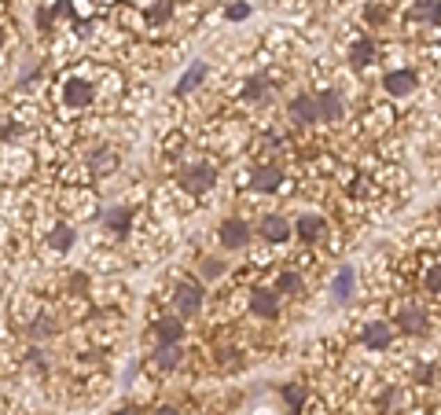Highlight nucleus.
Returning <instances> with one entry per match:
<instances>
[{
    "label": "nucleus",
    "mask_w": 441,
    "mask_h": 415,
    "mask_svg": "<svg viewBox=\"0 0 441 415\" xmlns=\"http://www.w3.org/2000/svg\"><path fill=\"white\" fill-rule=\"evenodd\" d=\"M217 239H220V246H225V250H243V246L250 243V225H246V220H239V217H232V220H225V225H220Z\"/></svg>",
    "instance_id": "nucleus-1"
},
{
    "label": "nucleus",
    "mask_w": 441,
    "mask_h": 415,
    "mask_svg": "<svg viewBox=\"0 0 441 415\" xmlns=\"http://www.w3.org/2000/svg\"><path fill=\"white\" fill-rule=\"evenodd\" d=\"M214 165H191V170H184V180H180V184H184L191 195H202V191H210L214 188Z\"/></svg>",
    "instance_id": "nucleus-2"
},
{
    "label": "nucleus",
    "mask_w": 441,
    "mask_h": 415,
    "mask_svg": "<svg viewBox=\"0 0 441 415\" xmlns=\"http://www.w3.org/2000/svg\"><path fill=\"white\" fill-rule=\"evenodd\" d=\"M257 236L268 239V243H283V239H291V225L280 213H265L262 225H257Z\"/></svg>",
    "instance_id": "nucleus-3"
},
{
    "label": "nucleus",
    "mask_w": 441,
    "mask_h": 415,
    "mask_svg": "<svg viewBox=\"0 0 441 415\" xmlns=\"http://www.w3.org/2000/svg\"><path fill=\"white\" fill-rule=\"evenodd\" d=\"M250 313L262 316V320L280 316V294H272V291H254V294H250Z\"/></svg>",
    "instance_id": "nucleus-4"
},
{
    "label": "nucleus",
    "mask_w": 441,
    "mask_h": 415,
    "mask_svg": "<svg viewBox=\"0 0 441 415\" xmlns=\"http://www.w3.org/2000/svg\"><path fill=\"white\" fill-rule=\"evenodd\" d=\"M397 323H401V331H408V334H426V327H431V320H426L423 309L416 305H405L397 313Z\"/></svg>",
    "instance_id": "nucleus-5"
},
{
    "label": "nucleus",
    "mask_w": 441,
    "mask_h": 415,
    "mask_svg": "<svg viewBox=\"0 0 441 415\" xmlns=\"http://www.w3.org/2000/svg\"><path fill=\"white\" fill-rule=\"evenodd\" d=\"M287 114L298 122V125H309V122H316L320 118V111H316V96H294L291 99V107Z\"/></svg>",
    "instance_id": "nucleus-6"
},
{
    "label": "nucleus",
    "mask_w": 441,
    "mask_h": 415,
    "mask_svg": "<svg viewBox=\"0 0 441 415\" xmlns=\"http://www.w3.org/2000/svg\"><path fill=\"white\" fill-rule=\"evenodd\" d=\"M199 305H202V287L199 283H180L177 287V309L184 316H191V313H199Z\"/></svg>",
    "instance_id": "nucleus-7"
},
{
    "label": "nucleus",
    "mask_w": 441,
    "mask_h": 415,
    "mask_svg": "<svg viewBox=\"0 0 441 415\" xmlns=\"http://www.w3.org/2000/svg\"><path fill=\"white\" fill-rule=\"evenodd\" d=\"M316 111H320V118L323 122H339L342 118V96L339 92H335V88H323V92L316 96Z\"/></svg>",
    "instance_id": "nucleus-8"
},
{
    "label": "nucleus",
    "mask_w": 441,
    "mask_h": 415,
    "mask_svg": "<svg viewBox=\"0 0 441 415\" xmlns=\"http://www.w3.org/2000/svg\"><path fill=\"white\" fill-rule=\"evenodd\" d=\"M386 92L390 96H412V88H416L419 81H416V74L412 70H394V74H386Z\"/></svg>",
    "instance_id": "nucleus-9"
},
{
    "label": "nucleus",
    "mask_w": 441,
    "mask_h": 415,
    "mask_svg": "<svg viewBox=\"0 0 441 415\" xmlns=\"http://www.w3.org/2000/svg\"><path fill=\"white\" fill-rule=\"evenodd\" d=\"M390 339H394L390 323H368V327H364V345L375 349V353H383V349L390 345Z\"/></svg>",
    "instance_id": "nucleus-10"
},
{
    "label": "nucleus",
    "mask_w": 441,
    "mask_h": 415,
    "mask_svg": "<svg viewBox=\"0 0 441 415\" xmlns=\"http://www.w3.org/2000/svg\"><path fill=\"white\" fill-rule=\"evenodd\" d=\"M353 283H357L353 268H349V265H342V268H339V276H335V283H331L335 302H346V298H353Z\"/></svg>",
    "instance_id": "nucleus-11"
},
{
    "label": "nucleus",
    "mask_w": 441,
    "mask_h": 415,
    "mask_svg": "<svg viewBox=\"0 0 441 415\" xmlns=\"http://www.w3.org/2000/svg\"><path fill=\"white\" fill-rule=\"evenodd\" d=\"M154 334H159V342H162V345H177V342H180V334H184V323L173 320V316H166V320L154 323Z\"/></svg>",
    "instance_id": "nucleus-12"
},
{
    "label": "nucleus",
    "mask_w": 441,
    "mask_h": 415,
    "mask_svg": "<svg viewBox=\"0 0 441 415\" xmlns=\"http://www.w3.org/2000/svg\"><path fill=\"white\" fill-rule=\"evenodd\" d=\"M280 184H283V173L276 170V165H265V170H257L254 173V191H280Z\"/></svg>",
    "instance_id": "nucleus-13"
},
{
    "label": "nucleus",
    "mask_w": 441,
    "mask_h": 415,
    "mask_svg": "<svg viewBox=\"0 0 441 415\" xmlns=\"http://www.w3.org/2000/svg\"><path fill=\"white\" fill-rule=\"evenodd\" d=\"M129 220H133V210H129V206H114V210L103 213V225L114 228L118 236H125V231H129Z\"/></svg>",
    "instance_id": "nucleus-14"
},
{
    "label": "nucleus",
    "mask_w": 441,
    "mask_h": 415,
    "mask_svg": "<svg viewBox=\"0 0 441 415\" xmlns=\"http://www.w3.org/2000/svg\"><path fill=\"white\" fill-rule=\"evenodd\" d=\"M67 103L70 107H88V103H93V88H88L85 81H70L67 85Z\"/></svg>",
    "instance_id": "nucleus-15"
},
{
    "label": "nucleus",
    "mask_w": 441,
    "mask_h": 415,
    "mask_svg": "<svg viewBox=\"0 0 441 415\" xmlns=\"http://www.w3.org/2000/svg\"><path fill=\"white\" fill-rule=\"evenodd\" d=\"M320 231H323V220H320L316 213L298 217V236H302L305 243H309V239H320Z\"/></svg>",
    "instance_id": "nucleus-16"
},
{
    "label": "nucleus",
    "mask_w": 441,
    "mask_h": 415,
    "mask_svg": "<svg viewBox=\"0 0 441 415\" xmlns=\"http://www.w3.org/2000/svg\"><path fill=\"white\" fill-rule=\"evenodd\" d=\"M48 246H51V250H70V246H74V228L70 225H56V228H51V236H48Z\"/></svg>",
    "instance_id": "nucleus-17"
},
{
    "label": "nucleus",
    "mask_w": 441,
    "mask_h": 415,
    "mask_svg": "<svg viewBox=\"0 0 441 415\" xmlns=\"http://www.w3.org/2000/svg\"><path fill=\"white\" fill-rule=\"evenodd\" d=\"M154 364H159L162 371L177 368V364H180V349H177V345H162L159 353H154Z\"/></svg>",
    "instance_id": "nucleus-18"
},
{
    "label": "nucleus",
    "mask_w": 441,
    "mask_h": 415,
    "mask_svg": "<svg viewBox=\"0 0 441 415\" xmlns=\"http://www.w3.org/2000/svg\"><path fill=\"white\" fill-rule=\"evenodd\" d=\"M202 77H206V67H202V63H195V67H191L184 77H180V85H177V88H180V92H191V88H199V85H202Z\"/></svg>",
    "instance_id": "nucleus-19"
},
{
    "label": "nucleus",
    "mask_w": 441,
    "mask_h": 415,
    "mask_svg": "<svg viewBox=\"0 0 441 415\" xmlns=\"http://www.w3.org/2000/svg\"><path fill=\"white\" fill-rule=\"evenodd\" d=\"M349 59H353V67H368V63L375 59L371 41H357V44H353V51H349Z\"/></svg>",
    "instance_id": "nucleus-20"
},
{
    "label": "nucleus",
    "mask_w": 441,
    "mask_h": 415,
    "mask_svg": "<svg viewBox=\"0 0 441 415\" xmlns=\"http://www.w3.org/2000/svg\"><path fill=\"white\" fill-rule=\"evenodd\" d=\"M276 294H302V276H294V272H283L276 279Z\"/></svg>",
    "instance_id": "nucleus-21"
},
{
    "label": "nucleus",
    "mask_w": 441,
    "mask_h": 415,
    "mask_svg": "<svg viewBox=\"0 0 441 415\" xmlns=\"http://www.w3.org/2000/svg\"><path fill=\"white\" fill-rule=\"evenodd\" d=\"M416 15L426 19V22H438L441 19V4L438 0H416Z\"/></svg>",
    "instance_id": "nucleus-22"
},
{
    "label": "nucleus",
    "mask_w": 441,
    "mask_h": 415,
    "mask_svg": "<svg viewBox=\"0 0 441 415\" xmlns=\"http://www.w3.org/2000/svg\"><path fill=\"white\" fill-rule=\"evenodd\" d=\"M114 165H118V154H111V151L93 154V170H96V173H111Z\"/></svg>",
    "instance_id": "nucleus-23"
},
{
    "label": "nucleus",
    "mask_w": 441,
    "mask_h": 415,
    "mask_svg": "<svg viewBox=\"0 0 441 415\" xmlns=\"http://www.w3.org/2000/svg\"><path fill=\"white\" fill-rule=\"evenodd\" d=\"M423 279H426V291H431V294H441V265H431Z\"/></svg>",
    "instance_id": "nucleus-24"
},
{
    "label": "nucleus",
    "mask_w": 441,
    "mask_h": 415,
    "mask_svg": "<svg viewBox=\"0 0 441 415\" xmlns=\"http://www.w3.org/2000/svg\"><path fill=\"white\" fill-rule=\"evenodd\" d=\"M220 272H225V265L214 261V257H206V261H202V276H206V279H217Z\"/></svg>",
    "instance_id": "nucleus-25"
},
{
    "label": "nucleus",
    "mask_w": 441,
    "mask_h": 415,
    "mask_svg": "<svg viewBox=\"0 0 441 415\" xmlns=\"http://www.w3.org/2000/svg\"><path fill=\"white\" fill-rule=\"evenodd\" d=\"M246 15H250V4H232V8H228V19H236V22L246 19Z\"/></svg>",
    "instance_id": "nucleus-26"
},
{
    "label": "nucleus",
    "mask_w": 441,
    "mask_h": 415,
    "mask_svg": "<svg viewBox=\"0 0 441 415\" xmlns=\"http://www.w3.org/2000/svg\"><path fill=\"white\" fill-rule=\"evenodd\" d=\"M262 88H265V81H262V77H254V81L246 85V99H257V96H262Z\"/></svg>",
    "instance_id": "nucleus-27"
},
{
    "label": "nucleus",
    "mask_w": 441,
    "mask_h": 415,
    "mask_svg": "<svg viewBox=\"0 0 441 415\" xmlns=\"http://www.w3.org/2000/svg\"><path fill=\"white\" fill-rule=\"evenodd\" d=\"M170 15V0H159V4L151 8V19H166Z\"/></svg>",
    "instance_id": "nucleus-28"
},
{
    "label": "nucleus",
    "mask_w": 441,
    "mask_h": 415,
    "mask_svg": "<svg viewBox=\"0 0 441 415\" xmlns=\"http://www.w3.org/2000/svg\"><path fill=\"white\" fill-rule=\"evenodd\" d=\"M302 397H305L302 386H291V390H287V400H291V405H302Z\"/></svg>",
    "instance_id": "nucleus-29"
},
{
    "label": "nucleus",
    "mask_w": 441,
    "mask_h": 415,
    "mask_svg": "<svg viewBox=\"0 0 441 415\" xmlns=\"http://www.w3.org/2000/svg\"><path fill=\"white\" fill-rule=\"evenodd\" d=\"M56 327H51V320L45 316V320H37V327H33V334H51Z\"/></svg>",
    "instance_id": "nucleus-30"
},
{
    "label": "nucleus",
    "mask_w": 441,
    "mask_h": 415,
    "mask_svg": "<svg viewBox=\"0 0 441 415\" xmlns=\"http://www.w3.org/2000/svg\"><path fill=\"white\" fill-rule=\"evenodd\" d=\"M154 415H177L173 408H159V412H154Z\"/></svg>",
    "instance_id": "nucleus-31"
},
{
    "label": "nucleus",
    "mask_w": 441,
    "mask_h": 415,
    "mask_svg": "<svg viewBox=\"0 0 441 415\" xmlns=\"http://www.w3.org/2000/svg\"><path fill=\"white\" fill-rule=\"evenodd\" d=\"M118 415H140V412H136V408H122Z\"/></svg>",
    "instance_id": "nucleus-32"
},
{
    "label": "nucleus",
    "mask_w": 441,
    "mask_h": 415,
    "mask_svg": "<svg viewBox=\"0 0 441 415\" xmlns=\"http://www.w3.org/2000/svg\"><path fill=\"white\" fill-rule=\"evenodd\" d=\"M0 44H4V33H0Z\"/></svg>",
    "instance_id": "nucleus-33"
}]
</instances>
